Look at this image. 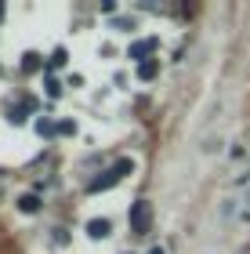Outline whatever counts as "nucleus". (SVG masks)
<instances>
[{
    "instance_id": "obj_15",
    "label": "nucleus",
    "mask_w": 250,
    "mask_h": 254,
    "mask_svg": "<svg viewBox=\"0 0 250 254\" xmlns=\"http://www.w3.org/2000/svg\"><path fill=\"white\" fill-rule=\"evenodd\" d=\"M0 18H4V4H0Z\"/></svg>"
},
{
    "instance_id": "obj_11",
    "label": "nucleus",
    "mask_w": 250,
    "mask_h": 254,
    "mask_svg": "<svg viewBox=\"0 0 250 254\" xmlns=\"http://www.w3.org/2000/svg\"><path fill=\"white\" fill-rule=\"evenodd\" d=\"M44 87H48V98H58V95H62V84H58V80H54L51 73L44 76Z\"/></svg>"
},
{
    "instance_id": "obj_3",
    "label": "nucleus",
    "mask_w": 250,
    "mask_h": 254,
    "mask_svg": "<svg viewBox=\"0 0 250 254\" xmlns=\"http://www.w3.org/2000/svg\"><path fill=\"white\" fill-rule=\"evenodd\" d=\"M156 48H160V40H156V37H145V40H134L127 55H131V59H138V65H142V62H149V55H152Z\"/></svg>"
},
{
    "instance_id": "obj_10",
    "label": "nucleus",
    "mask_w": 250,
    "mask_h": 254,
    "mask_svg": "<svg viewBox=\"0 0 250 254\" xmlns=\"http://www.w3.org/2000/svg\"><path fill=\"white\" fill-rule=\"evenodd\" d=\"M65 59H69V55H65V48H54V51H51V59H48V69L65 65Z\"/></svg>"
},
{
    "instance_id": "obj_8",
    "label": "nucleus",
    "mask_w": 250,
    "mask_h": 254,
    "mask_svg": "<svg viewBox=\"0 0 250 254\" xmlns=\"http://www.w3.org/2000/svg\"><path fill=\"white\" fill-rule=\"evenodd\" d=\"M156 73H160V62H156V59L138 65V80H156Z\"/></svg>"
},
{
    "instance_id": "obj_4",
    "label": "nucleus",
    "mask_w": 250,
    "mask_h": 254,
    "mask_svg": "<svg viewBox=\"0 0 250 254\" xmlns=\"http://www.w3.org/2000/svg\"><path fill=\"white\" fill-rule=\"evenodd\" d=\"M33 109H37V98H22V106H11L7 109V120L18 127V124H26V117H29Z\"/></svg>"
},
{
    "instance_id": "obj_7",
    "label": "nucleus",
    "mask_w": 250,
    "mask_h": 254,
    "mask_svg": "<svg viewBox=\"0 0 250 254\" xmlns=\"http://www.w3.org/2000/svg\"><path fill=\"white\" fill-rule=\"evenodd\" d=\"M22 69H26V73H40V69H44V59H40L37 51H26V55H22Z\"/></svg>"
},
{
    "instance_id": "obj_2",
    "label": "nucleus",
    "mask_w": 250,
    "mask_h": 254,
    "mask_svg": "<svg viewBox=\"0 0 250 254\" xmlns=\"http://www.w3.org/2000/svg\"><path fill=\"white\" fill-rule=\"evenodd\" d=\"M127 222H131V233L134 236H145L152 229V203L149 200H138V203H131V214H127Z\"/></svg>"
},
{
    "instance_id": "obj_9",
    "label": "nucleus",
    "mask_w": 250,
    "mask_h": 254,
    "mask_svg": "<svg viewBox=\"0 0 250 254\" xmlns=\"http://www.w3.org/2000/svg\"><path fill=\"white\" fill-rule=\"evenodd\" d=\"M37 134H40V138L58 134V124H54V120H48V117H40V120H37Z\"/></svg>"
},
{
    "instance_id": "obj_6",
    "label": "nucleus",
    "mask_w": 250,
    "mask_h": 254,
    "mask_svg": "<svg viewBox=\"0 0 250 254\" xmlns=\"http://www.w3.org/2000/svg\"><path fill=\"white\" fill-rule=\"evenodd\" d=\"M18 211H22V214H37V211H40V196H37V192L18 196Z\"/></svg>"
},
{
    "instance_id": "obj_1",
    "label": "nucleus",
    "mask_w": 250,
    "mask_h": 254,
    "mask_svg": "<svg viewBox=\"0 0 250 254\" xmlns=\"http://www.w3.org/2000/svg\"><path fill=\"white\" fill-rule=\"evenodd\" d=\"M131 171H134V160H131V156H123V160H116V164H112V167H109L101 178H95V182H91V186H87V192H105V189H112V186H116V182H120L123 175H131Z\"/></svg>"
},
{
    "instance_id": "obj_13",
    "label": "nucleus",
    "mask_w": 250,
    "mask_h": 254,
    "mask_svg": "<svg viewBox=\"0 0 250 254\" xmlns=\"http://www.w3.org/2000/svg\"><path fill=\"white\" fill-rule=\"evenodd\" d=\"M58 134H76V124L73 120H62L58 124Z\"/></svg>"
},
{
    "instance_id": "obj_14",
    "label": "nucleus",
    "mask_w": 250,
    "mask_h": 254,
    "mask_svg": "<svg viewBox=\"0 0 250 254\" xmlns=\"http://www.w3.org/2000/svg\"><path fill=\"white\" fill-rule=\"evenodd\" d=\"M149 254H167V251H163V247H152V251H149Z\"/></svg>"
},
{
    "instance_id": "obj_5",
    "label": "nucleus",
    "mask_w": 250,
    "mask_h": 254,
    "mask_svg": "<svg viewBox=\"0 0 250 254\" xmlns=\"http://www.w3.org/2000/svg\"><path fill=\"white\" fill-rule=\"evenodd\" d=\"M109 233H112L109 218H91V222H87V236H91V240H105Z\"/></svg>"
},
{
    "instance_id": "obj_12",
    "label": "nucleus",
    "mask_w": 250,
    "mask_h": 254,
    "mask_svg": "<svg viewBox=\"0 0 250 254\" xmlns=\"http://www.w3.org/2000/svg\"><path fill=\"white\" fill-rule=\"evenodd\" d=\"M134 26H138L134 18H112V29H123V33H131Z\"/></svg>"
}]
</instances>
